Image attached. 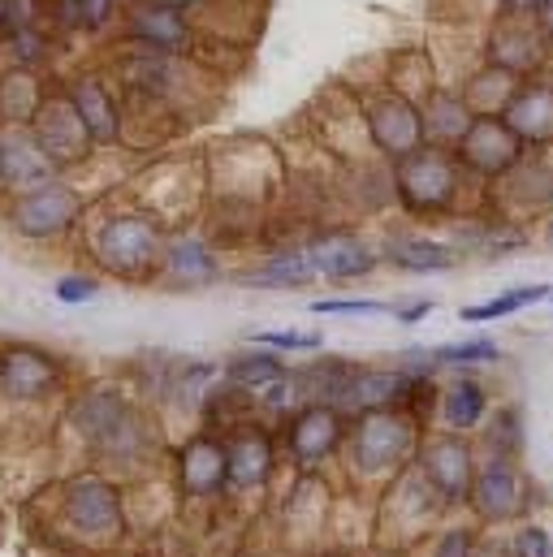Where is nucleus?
Listing matches in <instances>:
<instances>
[{"label":"nucleus","mask_w":553,"mask_h":557,"mask_svg":"<svg viewBox=\"0 0 553 557\" xmlns=\"http://www.w3.org/2000/svg\"><path fill=\"white\" fill-rule=\"evenodd\" d=\"M515 139L528 151H550L553 147V70H537L528 78L515 83L506 109L497 113Z\"/></svg>","instance_id":"obj_12"},{"label":"nucleus","mask_w":553,"mask_h":557,"mask_svg":"<svg viewBox=\"0 0 553 557\" xmlns=\"http://www.w3.org/2000/svg\"><path fill=\"white\" fill-rule=\"evenodd\" d=\"M545 0H493V17H524V22H537Z\"/></svg>","instance_id":"obj_40"},{"label":"nucleus","mask_w":553,"mask_h":557,"mask_svg":"<svg viewBox=\"0 0 553 557\" xmlns=\"http://www.w3.org/2000/svg\"><path fill=\"white\" fill-rule=\"evenodd\" d=\"M346 441H351V462L364 475H390L415 449L419 423L407 411L377 407V411H364V416L346 428Z\"/></svg>","instance_id":"obj_6"},{"label":"nucleus","mask_w":553,"mask_h":557,"mask_svg":"<svg viewBox=\"0 0 553 557\" xmlns=\"http://www.w3.org/2000/svg\"><path fill=\"white\" fill-rule=\"evenodd\" d=\"M515 83H519V78H511V74H502V70H493V65L480 61V70H471V74L458 83V96L467 100V109H471L476 117H497V113L506 109Z\"/></svg>","instance_id":"obj_30"},{"label":"nucleus","mask_w":553,"mask_h":557,"mask_svg":"<svg viewBox=\"0 0 553 557\" xmlns=\"http://www.w3.org/2000/svg\"><path fill=\"white\" fill-rule=\"evenodd\" d=\"M550 557H553V536H550Z\"/></svg>","instance_id":"obj_47"},{"label":"nucleus","mask_w":553,"mask_h":557,"mask_svg":"<svg viewBox=\"0 0 553 557\" xmlns=\"http://www.w3.org/2000/svg\"><path fill=\"white\" fill-rule=\"evenodd\" d=\"M437 416H441V423H445L450 432H471V428H480L484 416H489V394H484V385H476L471 376H458L454 385H445V389L437 394Z\"/></svg>","instance_id":"obj_28"},{"label":"nucleus","mask_w":553,"mask_h":557,"mask_svg":"<svg viewBox=\"0 0 553 557\" xmlns=\"http://www.w3.org/2000/svg\"><path fill=\"white\" fill-rule=\"evenodd\" d=\"M118 35H122V44L160 52V57H195L199 52V22L160 0H126Z\"/></svg>","instance_id":"obj_7"},{"label":"nucleus","mask_w":553,"mask_h":557,"mask_svg":"<svg viewBox=\"0 0 553 557\" xmlns=\"http://www.w3.org/2000/svg\"><path fill=\"white\" fill-rule=\"evenodd\" d=\"M225 277L221 251L212 238L204 234H173L164 247V264H160V281L169 289H208Z\"/></svg>","instance_id":"obj_18"},{"label":"nucleus","mask_w":553,"mask_h":557,"mask_svg":"<svg viewBox=\"0 0 553 557\" xmlns=\"http://www.w3.org/2000/svg\"><path fill=\"white\" fill-rule=\"evenodd\" d=\"M234 281L247 289H307L316 281V269H311L307 247H276L260 264L243 269Z\"/></svg>","instance_id":"obj_25"},{"label":"nucleus","mask_w":553,"mask_h":557,"mask_svg":"<svg viewBox=\"0 0 553 557\" xmlns=\"http://www.w3.org/2000/svg\"><path fill=\"white\" fill-rule=\"evenodd\" d=\"M131 407L113 394V389H87L78 403H74V428H78V436L96 449L113 428H118V419L126 416Z\"/></svg>","instance_id":"obj_29"},{"label":"nucleus","mask_w":553,"mask_h":557,"mask_svg":"<svg viewBox=\"0 0 553 557\" xmlns=\"http://www.w3.org/2000/svg\"><path fill=\"white\" fill-rule=\"evenodd\" d=\"M281 376H285V363L276 350H247V355H234L225 363V381L234 389H247V394H265Z\"/></svg>","instance_id":"obj_31"},{"label":"nucleus","mask_w":553,"mask_h":557,"mask_svg":"<svg viewBox=\"0 0 553 557\" xmlns=\"http://www.w3.org/2000/svg\"><path fill=\"white\" fill-rule=\"evenodd\" d=\"M381 264L398 269V273H454L463 264V251L423 234V230H390L381 243Z\"/></svg>","instance_id":"obj_20"},{"label":"nucleus","mask_w":553,"mask_h":557,"mask_svg":"<svg viewBox=\"0 0 553 557\" xmlns=\"http://www.w3.org/2000/svg\"><path fill=\"white\" fill-rule=\"evenodd\" d=\"M307 256H311V269L320 281H359L372 277L381 269V247H372L364 234L355 230H316L307 243Z\"/></svg>","instance_id":"obj_10"},{"label":"nucleus","mask_w":553,"mask_h":557,"mask_svg":"<svg viewBox=\"0 0 553 557\" xmlns=\"http://www.w3.org/2000/svg\"><path fill=\"white\" fill-rule=\"evenodd\" d=\"M359 126H364V139L368 147L394 164L403 156H411L415 147H423V122H419V104L407 100L403 91L394 87H372V91H359Z\"/></svg>","instance_id":"obj_4"},{"label":"nucleus","mask_w":553,"mask_h":557,"mask_svg":"<svg viewBox=\"0 0 553 557\" xmlns=\"http://www.w3.org/2000/svg\"><path fill=\"white\" fill-rule=\"evenodd\" d=\"M61 169L48 160V151L30 135V126H0V182L4 195L30 190L48 177H57Z\"/></svg>","instance_id":"obj_21"},{"label":"nucleus","mask_w":553,"mask_h":557,"mask_svg":"<svg viewBox=\"0 0 553 557\" xmlns=\"http://www.w3.org/2000/svg\"><path fill=\"white\" fill-rule=\"evenodd\" d=\"M177 488L191 502H212L230 488V449L221 436H191L177 454Z\"/></svg>","instance_id":"obj_17"},{"label":"nucleus","mask_w":553,"mask_h":557,"mask_svg":"<svg viewBox=\"0 0 553 557\" xmlns=\"http://www.w3.org/2000/svg\"><path fill=\"white\" fill-rule=\"evenodd\" d=\"M96 294H100V277H91V273H70V277L57 281L61 302H91Z\"/></svg>","instance_id":"obj_37"},{"label":"nucleus","mask_w":553,"mask_h":557,"mask_svg":"<svg viewBox=\"0 0 553 557\" xmlns=\"http://www.w3.org/2000/svg\"><path fill=\"white\" fill-rule=\"evenodd\" d=\"M476 554V545H471V532H445L437 545H432V557H471Z\"/></svg>","instance_id":"obj_39"},{"label":"nucleus","mask_w":553,"mask_h":557,"mask_svg":"<svg viewBox=\"0 0 553 557\" xmlns=\"http://www.w3.org/2000/svg\"><path fill=\"white\" fill-rule=\"evenodd\" d=\"M432 363H454V368H471V363H497L502 346L489 337H471V342H445L437 350H428Z\"/></svg>","instance_id":"obj_33"},{"label":"nucleus","mask_w":553,"mask_h":557,"mask_svg":"<svg viewBox=\"0 0 553 557\" xmlns=\"http://www.w3.org/2000/svg\"><path fill=\"white\" fill-rule=\"evenodd\" d=\"M316 315H381L390 311L385 298H316L311 302Z\"/></svg>","instance_id":"obj_36"},{"label":"nucleus","mask_w":553,"mask_h":557,"mask_svg":"<svg viewBox=\"0 0 553 557\" xmlns=\"http://www.w3.org/2000/svg\"><path fill=\"white\" fill-rule=\"evenodd\" d=\"M394 199L411 221H454L463 216V195L476 182L450 147H415L411 156L394 160Z\"/></svg>","instance_id":"obj_2"},{"label":"nucleus","mask_w":553,"mask_h":557,"mask_svg":"<svg viewBox=\"0 0 553 557\" xmlns=\"http://www.w3.org/2000/svg\"><path fill=\"white\" fill-rule=\"evenodd\" d=\"M160 4L182 9V13H191V17H199V13H212V9H217V0H160Z\"/></svg>","instance_id":"obj_42"},{"label":"nucleus","mask_w":553,"mask_h":557,"mask_svg":"<svg viewBox=\"0 0 553 557\" xmlns=\"http://www.w3.org/2000/svg\"><path fill=\"white\" fill-rule=\"evenodd\" d=\"M61 87H65L74 113L83 117V126H87V135L96 143V151H113V147L126 143L131 113H126V100H122V87L113 83V74H105L96 65H83V70L65 74Z\"/></svg>","instance_id":"obj_5"},{"label":"nucleus","mask_w":553,"mask_h":557,"mask_svg":"<svg viewBox=\"0 0 553 557\" xmlns=\"http://www.w3.org/2000/svg\"><path fill=\"white\" fill-rule=\"evenodd\" d=\"M467 502L476 506L480 519H489V523H506V519H519V515L528 510L532 488H528L524 471L515 467V458L493 454V458L484 462V471H476V480H471V497H467Z\"/></svg>","instance_id":"obj_14"},{"label":"nucleus","mask_w":553,"mask_h":557,"mask_svg":"<svg viewBox=\"0 0 553 557\" xmlns=\"http://www.w3.org/2000/svg\"><path fill=\"white\" fill-rule=\"evenodd\" d=\"M0 230H4V216H0Z\"/></svg>","instance_id":"obj_48"},{"label":"nucleus","mask_w":553,"mask_h":557,"mask_svg":"<svg viewBox=\"0 0 553 557\" xmlns=\"http://www.w3.org/2000/svg\"><path fill=\"white\" fill-rule=\"evenodd\" d=\"M225 449H230V488L234 493H251V488L269 484L276 445L269 441L265 428H243L234 441H225Z\"/></svg>","instance_id":"obj_23"},{"label":"nucleus","mask_w":553,"mask_h":557,"mask_svg":"<svg viewBox=\"0 0 553 557\" xmlns=\"http://www.w3.org/2000/svg\"><path fill=\"white\" fill-rule=\"evenodd\" d=\"M52 52H57V30H52L48 22L17 26V30H4V35H0V57H4V65L48 74Z\"/></svg>","instance_id":"obj_27"},{"label":"nucleus","mask_w":553,"mask_h":557,"mask_svg":"<svg viewBox=\"0 0 553 557\" xmlns=\"http://www.w3.org/2000/svg\"><path fill=\"white\" fill-rule=\"evenodd\" d=\"M550 302H553V294H550Z\"/></svg>","instance_id":"obj_50"},{"label":"nucleus","mask_w":553,"mask_h":557,"mask_svg":"<svg viewBox=\"0 0 553 557\" xmlns=\"http://www.w3.org/2000/svg\"><path fill=\"white\" fill-rule=\"evenodd\" d=\"M4 4H9V0H0V30H4Z\"/></svg>","instance_id":"obj_45"},{"label":"nucleus","mask_w":553,"mask_h":557,"mask_svg":"<svg viewBox=\"0 0 553 557\" xmlns=\"http://www.w3.org/2000/svg\"><path fill=\"white\" fill-rule=\"evenodd\" d=\"M511 549H515V557H550V532L541 523H528V528H519Z\"/></svg>","instance_id":"obj_38"},{"label":"nucleus","mask_w":553,"mask_h":557,"mask_svg":"<svg viewBox=\"0 0 553 557\" xmlns=\"http://www.w3.org/2000/svg\"><path fill=\"white\" fill-rule=\"evenodd\" d=\"M550 294H553L550 285H515V289H506V294H497V298H484V302L463 307L458 315H463L467 324H493V320H506V315H515V311H524V307H532V302H545Z\"/></svg>","instance_id":"obj_32"},{"label":"nucleus","mask_w":553,"mask_h":557,"mask_svg":"<svg viewBox=\"0 0 553 557\" xmlns=\"http://www.w3.org/2000/svg\"><path fill=\"white\" fill-rule=\"evenodd\" d=\"M0 126H4V117H0Z\"/></svg>","instance_id":"obj_49"},{"label":"nucleus","mask_w":553,"mask_h":557,"mask_svg":"<svg viewBox=\"0 0 553 557\" xmlns=\"http://www.w3.org/2000/svg\"><path fill=\"white\" fill-rule=\"evenodd\" d=\"M251 342L256 346H269L276 355H290V350H320L324 346V333H311V329H265Z\"/></svg>","instance_id":"obj_34"},{"label":"nucleus","mask_w":553,"mask_h":557,"mask_svg":"<svg viewBox=\"0 0 553 557\" xmlns=\"http://www.w3.org/2000/svg\"><path fill=\"white\" fill-rule=\"evenodd\" d=\"M454 156L476 182H497L528 156V147L515 139V131L502 117H476L463 143L454 147Z\"/></svg>","instance_id":"obj_11"},{"label":"nucleus","mask_w":553,"mask_h":557,"mask_svg":"<svg viewBox=\"0 0 553 557\" xmlns=\"http://www.w3.org/2000/svg\"><path fill=\"white\" fill-rule=\"evenodd\" d=\"M126 0H48V22L57 35H87L100 39L118 30Z\"/></svg>","instance_id":"obj_24"},{"label":"nucleus","mask_w":553,"mask_h":557,"mask_svg":"<svg viewBox=\"0 0 553 557\" xmlns=\"http://www.w3.org/2000/svg\"><path fill=\"white\" fill-rule=\"evenodd\" d=\"M285 441H290L294 462L316 467V462H324L329 454L342 449V441H346V419H342L337 407H329V403H307V407H298V411L290 416Z\"/></svg>","instance_id":"obj_19"},{"label":"nucleus","mask_w":553,"mask_h":557,"mask_svg":"<svg viewBox=\"0 0 553 557\" xmlns=\"http://www.w3.org/2000/svg\"><path fill=\"white\" fill-rule=\"evenodd\" d=\"M545 61H550V44L541 39L537 22L493 17V26L484 35V65H493L511 78H528V74L545 70Z\"/></svg>","instance_id":"obj_13"},{"label":"nucleus","mask_w":553,"mask_h":557,"mask_svg":"<svg viewBox=\"0 0 553 557\" xmlns=\"http://www.w3.org/2000/svg\"><path fill=\"white\" fill-rule=\"evenodd\" d=\"M537 30H541V39L550 44V52H553V0L541 4V13H537Z\"/></svg>","instance_id":"obj_43"},{"label":"nucleus","mask_w":553,"mask_h":557,"mask_svg":"<svg viewBox=\"0 0 553 557\" xmlns=\"http://www.w3.org/2000/svg\"><path fill=\"white\" fill-rule=\"evenodd\" d=\"M489 445H493L497 454H506V458H515V454H519V445H524V419H519L515 407H506V411H497V416H493Z\"/></svg>","instance_id":"obj_35"},{"label":"nucleus","mask_w":553,"mask_h":557,"mask_svg":"<svg viewBox=\"0 0 553 557\" xmlns=\"http://www.w3.org/2000/svg\"><path fill=\"white\" fill-rule=\"evenodd\" d=\"M61 363L39 346H4L0 350V394L13 403H39L61 389Z\"/></svg>","instance_id":"obj_16"},{"label":"nucleus","mask_w":553,"mask_h":557,"mask_svg":"<svg viewBox=\"0 0 553 557\" xmlns=\"http://www.w3.org/2000/svg\"><path fill=\"white\" fill-rule=\"evenodd\" d=\"M545 238L553 243V212H550V221H545Z\"/></svg>","instance_id":"obj_44"},{"label":"nucleus","mask_w":553,"mask_h":557,"mask_svg":"<svg viewBox=\"0 0 553 557\" xmlns=\"http://www.w3.org/2000/svg\"><path fill=\"white\" fill-rule=\"evenodd\" d=\"M48 87H52V78L39 70L0 65V117H4V126H30Z\"/></svg>","instance_id":"obj_26"},{"label":"nucleus","mask_w":553,"mask_h":557,"mask_svg":"<svg viewBox=\"0 0 553 557\" xmlns=\"http://www.w3.org/2000/svg\"><path fill=\"white\" fill-rule=\"evenodd\" d=\"M0 199H4V182H0Z\"/></svg>","instance_id":"obj_46"},{"label":"nucleus","mask_w":553,"mask_h":557,"mask_svg":"<svg viewBox=\"0 0 553 557\" xmlns=\"http://www.w3.org/2000/svg\"><path fill=\"white\" fill-rule=\"evenodd\" d=\"M0 216L4 225L22 238V243H35V247H52V243H65L83 230L87 221V199L74 182H65V173L30 186V190H17V195H4L0 199Z\"/></svg>","instance_id":"obj_3"},{"label":"nucleus","mask_w":553,"mask_h":557,"mask_svg":"<svg viewBox=\"0 0 553 557\" xmlns=\"http://www.w3.org/2000/svg\"><path fill=\"white\" fill-rule=\"evenodd\" d=\"M30 135L39 139V147L48 151V160H52L61 173H65V169H78V164H87V160L96 156V143L87 135L83 117L74 113V104H70V96H65L61 83L48 87L39 113L30 117Z\"/></svg>","instance_id":"obj_9"},{"label":"nucleus","mask_w":553,"mask_h":557,"mask_svg":"<svg viewBox=\"0 0 553 557\" xmlns=\"http://www.w3.org/2000/svg\"><path fill=\"white\" fill-rule=\"evenodd\" d=\"M87 225V256L100 273L131 285H147L160 281V264H164V247L169 234L160 225V216H151L147 208H105L96 221Z\"/></svg>","instance_id":"obj_1"},{"label":"nucleus","mask_w":553,"mask_h":557,"mask_svg":"<svg viewBox=\"0 0 553 557\" xmlns=\"http://www.w3.org/2000/svg\"><path fill=\"white\" fill-rule=\"evenodd\" d=\"M390 311L398 315V324H419V320H428L437 311V298H411L407 307H390Z\"/></svg>","instance_id":"obj_41"},{"label":"nucleus","mask_w":553,"mask_h":557,"mask_svg":"<svg viewBox=\"0 0 553 557\" xmlns=\"http://www.w3.org/2000/svg\"><path fill=\"white\" fill-rule=\"evenodd\" d=\"M61 519L78 541H118L126 528V510H122V493L105 480V475H78L65 484L61 493Z\"/></svg>","instance_id":"obj_8"},{"label":"nucleus","mask_w":553,"mask_h":557,"mask_svg":"<svg viewBox=\"0 0 553 557\" xmlns=\"http://www.w3.org/2000/svg\"><path fill=\"white\" fill-rule=\"evenodd\" d=\"M419 475L428 480V488H432L445 506L467 502V497H471V480H476V462H471L467 441H458V432L428 441L423 454H419Z\"/></svg>","instance_id":"obj_15"},{"label":"nucleus","mask_w":553,"mask_h":557,"mask_svg":"<svg viewBox=\"0 0 553 557\" xmlns=\"http://www.w3.org/2000/svg\"><path fill=\"white\" fill-rule=\"evenodd\" d=\"M419 122H423V143H432V147H458L463 135L471 131V122H476V113L467 109V100L458 96V87H445V83H437L423 100H419Z\"/></svg>","instance_id":"obj_22"}]
</instances>
